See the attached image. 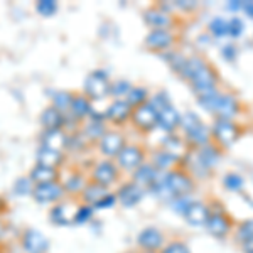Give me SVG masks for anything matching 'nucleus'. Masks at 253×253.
<instances>
[{"instance_id": "nucleus-42", "label": "nucleus", "mask_w": 253, "mask_h": 253, "mask_svg": "<svg viewBox=\"0 0 253 253\" xmlns=\"http://www.w3.org/2000/svg\"><path fill=\"white\" fill-rule=\"evenodd\" d=\"M193 201H196V199L193 198V194H189V196H179V198H174L172 201L167 203V205L170 206V210H174L175 213H179L182 216L187 208L193 205Z\"/></svg>"}, {"instance_id": "nucleus-22", "label": "nucleus", "mask_w": 253, "mask_h": 253, "mask_svg": "<svg viewBox=\"0 0 253 253\" xmlns=\"http://www.w3.org/2000/svg\"><path fill=\"white\" fill-rule=\"evenodd\" d=\"M179 125H181V113L172 103L159 112V128L164 130L166 133H175Z\"/></svg>"}, {"instance_id": "nucleus-32", "label": "nucleus", "mask_w": 253, "mask_h": 253, "mask_svg": "<svg viewBox=\"0 0 253 253\" xmlns=\"http://www.w3.org/2000/svg\"><path fill=\"white\" fill-rule=\"evenodd\" d=\"M63 186H64L66 194L81 196V193L84 191V187L88 186V181L81 172H73V174H69L66 177V181L63 182Z\"/></svg>"}, {"instance_id": "nucleus-10", "label": "nucleus", "mask_w": 253, "mask_h": 253, "mask_svg": "<svg viewBox=\"0 0 253 253\" xmlns=\"http://www.w3.org/2000/svg\"><path fill=\"white\" fill-rule=\"evenodd\" d=\"M166 243L167 236L157 226H145L137 235V245L140 248V252H162Z\"/></svg>"}, {"instance_id": "nucleus-39", "label": "nucleus", "mask_w": 253, "mask_h": 253, "mask_svg": "<svg viewBox=\"0 0 253 253\" xmlns=\"http://www.w3.org/2000/svg\"><path fill=\"white\" fill-rule=\"evenodd\" d=\"M223 186L231 193H240L245 187V179L236 172H228L223 175Z\"/></svg>"}, {"instance_id": "nucleus-18", "label": "nucleus", "mask_w": 253, "mask_h": 253, "mask_svg": "<svg viewBox=\"0 0 253 253\" xmlns=\"http://www.w3.org/2000/svg\"><path fill=\"white\" fill-rule=\"evenodd\" d=\"M132 112V105L126 100H112L107 108V120L115 125H124L125 122H130Z\"/></svg>"}, {"instance_id": "nucleus-37", "label": "nucleus", "mask_w": 253, "mask_h": 253, "mask_svg": "<svg viewBox=\"0 0 253 253\" xmlns=\"http://www.w3.org/2000/svg\"><path fill=\"white\" fill-rule=\"evenodd\" d=\"M133 84L126 80L112 81V84H110V98H113V100H125Z\"/></svg>"}, {"instance_id": "nucleus-24", "label": "nucleus", "mask_w": 253, "mask_h": 253, "mask_svg": "<svg viewBox=\"0 0 253 253\" xmlns=\"http://www.w3.org/2000/svg\"><path fill=\"white\" fill-rule=\"evenodd\" d=\"M161 147L162 149H166L170 156H174L175 159H177L179 164H181V161L186 157V154L189 152V149H191V147L187 145V142L184 140V137L177 135V133H169L167 138L164 140V144H162Z\"/></svg>"}, {"instance_id": "nucleus-9", "label": "nucleus", "mask_w": 253, "mask_h": 253, "mask_svg": "<svg viewBox=\"0 0 253 253\" xmlns=\"http://www.w3.org/2000/svg\"><path fill=\"white\" fill-rule=\"evenodd\" d=\"M120 177V169L112 159H101L91 169V181L110 189V186L117 184Z\"/></svg>"}, {"instance_id": "nucleus-47", "label": "nucleus", "mask_w": 253, "mask_h": 253, "mask_svg": "<svg viewBox=\"0 0 253 253\" xmlns=\"http://www.w3.org/2000/svg\"><path fill=\"white\" fill-rule=\"evenodd\" d=\"M118 205V201H117V194L115 193H108L107 196H105L101 201H98L95 206V211H100V210H112L113 206Z\"/></svg>"}, {"instance_id": "nucleus-7", "label": "nucleus", "mask_w": 253, "mask_h": 253, "mask_svg": "<svg viewBox=\"0 0 253 253\" xmlns=\"http://www.w3.org/2000/svg\"><path fill=\"white\" fill-rule=\"evenodd\" d=\"M147 161V152L137 144H126L115 159V164L122 172L133 174Z\"/></svg>"}, {"instance_id": "nucleus-5", "label": "nucleus", "mask_w": 253, "mask_h": 253, "mask_svg": "<svg viewBox=\"0 0 253 253\" xmlns=\"http://www.w3.org/2000/svg\"><path fill=\"white\" fill-rule=\"evenodd\" d=\"M211 133H213V144L218 145L219 149H230L238 142L242 135V128L233 120H221V118H214L211 124Z\"/></svg>"}, {"instance_id": "nucleus-19", "label": "nucleus", "mask_w": 253, "mask_h": 253, "mask_svg": "<svg viewBox=\"0 0 253 253\" xmlns=\"http://www.w3.org/2000/svg\"><path fill=\"white\" fill-rule=\"evenodd\" d=\"M76 210H78V206H73L71 203H58V205H54L51 208V211H49V221L56 224V226L73 224Z\"/></svg>"}, {"instance_id": "nucleus-28", "label": "nucleus", "mask_w": 253, "mask_h": 253, "mask_svg": "<svg viewBox=\"0 0 253 253\" xmlns=\"http://www.w3.org/2000/svg\"><path fill=\"white\" fill-rule=\"evenodd\" d=\"M29 177L34 184H47V182H56L59 179V169L56 167H47L36 164L31 169Z\"/></svg>"}, {"instance_id": "nucleus-20", "label": "nucleus", "mask_w": 253, "mask_h": 253, "mask_svg": "<svg viewBox=\"0 0 253 253\" xmlns=\"http://www.w3.org/2000/svg\"><path fill=\"white\" fill-rule=\"evenodd\" d=\"M69 133L66 130H44L41 133V145L47 147V149L58 150V152H64L68 150Z\"/></svg>"}, {"instance_id": "nucleus-14", "label": "nucleus", "mask_w": 253, "mask_h": 253, "mask_svg": "<svg viewBox=\"0 0 253 253\" xmlns=\"http://www.w3.org/2000/svg\"><path fill=\"white\" fill-rule=\"evenodd\" d=\"M64 194H66L64 186L59 181H56V182H47V184H36L32 198L39 205H54V203H59L64 198Z\"/></svg>"}, {"instance_id": "nucleus-4", "label": "nucleus", "mask_w": 253, "mask_h": 253, "mask_svg": "<svg viewBox=\"0 0 253 253\" xmlns=\"http://www.w3.org/2000/svg\"><path fill=\"white\" fill-rule=\"evenodd\" d=\"M210 206L211 214L205 226L208 235L216 240H223L226 236H230L231 231H233V219H231V216L226 213V210L221 206V203L213 201L210 203Z\"/></svg>"}, {"instance_id": "nucleus-23", "label": "nucleus", "mask_w": 253, "mask_h": 253, "mask_svg": "<svg viewBox=\"0 0 253 253\" xmlns=\"http://www.w3.org/2000/svg\"><path fill=\"white\" fill-rule=\"evenodd\" d=\"M159 174H161V170H157L149 161H145L144 164H142L135 172L132 174V181L140 187H144L147 193H149V189L154 186V182L157 181Z\"/></svg>"}, {"instance_id": "nucleus-41", "label": "nucleus", "mask_w": 253, "mask_h": 253, "mask_svg": "<svg viewBox=\"0 0 253 253\" xmlns=\"http://www.w3.org/2000/svg\"><path fill=\"white\" fill-rule=\"evenodd\" d=\"M93 214H95V208L89 205H80L78 210L75 213V219H73V224H86L93 219Z\"/></svg>"}, {"instance_id": "nucleus-12", "label": "nucleus", "mask_w": 253, "mask_h": 253, "mask_svg": "<svg viewBox=\"0 0 253 253\" xmlns=\"http://www.w3.org/2000/svg\"><path fill=\"white\" fill-rule=\"evenodd\" d=\"M125 145V135L118 130H108L96 144L98 152H100V156H103V159H117Z\"/></svg>"}, {"instance_id": "nucleus-50", "label": "nucleus", "mask_w": 253, "mask_h": 253, "mask_svg": "<svg viewBox=\"0 0 253 253\" xmlns=\"http://www.w3.org/2000/svg\"><path fill=\"white\" fill-rule=\"evenodd\" d=\"M228 10H231V12H242L243 9V0H231V2H228L226 5Z\"/></svg>"}, {"instance_id": "nucleus-53", "label": "nucleus", "mask_w": 253, "mask_h": 253, "mask_svg": "<svg viewBox=\"0 0 253 253\" xmlns=\"http://www.w3.org/2000/svg\"><path fill=\"white\" fill-rule=\"evenodd\" d=\"M140 253H162V252H140Z\"/></svg>"}, {"instance_id": "nucleus-51", "label": "nucleus", "mask_w": 253, "mask_h": 253, "mask_svg": "<svg viewBox=\"0 0 253 253\" xmlns=\"http://www.w3.org/2000/svg\"><path fill=\"white\" fill-rule=\"evenodd\" d=\"M242 12L248 15L250 19H253V0H243V9Z\"/></svg>"}, {"instance_id": "nucleus-45", "label": "nucleus", "mask_w": 253, "mask_h": 253, "mask_svg": "<svg viewBox=\"0 0 253 253\" xmlns=\"http://www.w3.org/2000/svg\"><path fill=\"white\" fill-rule=\"evenodd\" d=\"M162 253H191V248L182 240H169L162 248Z\"/></svg>"}, {"instance_id": "nucleus-40", "label": "nucleus", "mask_w": 253, "mask_h": 253, "mask_svg": "<svg viewBox=\"0 0 253 253\" xmlns=\"http://www.w3.org/2000/svg\"><path fill=\"white\" fill-rule=\"evenodd\" d=\"M34 187L36 184L31 181L29 175H26V177H19L17 181L14 182V194L15 196H32L34 193Z\"/></svg>"}, {"instance_id": "nucleus-34", "label": "nucleus", "mask_w": 253, "mask_h": 253, "mask_svg": "<svg viewBox=\"0 0 253 253\" xmlns=\"http://www.w3.org/2000/svg\"><path fill=\"white\" fill-rule=\"evenodd\" d=\"M125 100L132 105V108H137V107H140V105L149 103L150 91L145 86H132V89L128 91Z\"/></svg>"}, {"instance_id": "nucleus-30", "label": "nucleus", "mask_w": 253, "mask_h": 253, "mask_svg": "<svg viewBox=\"0 0 253 253\" xmlns=\"http://www.w3.org/2000/svg\"><path fill=\"white\" fill-rule=\"evenodd\" d=\"M36 161H38V164L41 166L59 169L64 162V152H58V150H52V149H47V147L39 145L38 152H36Z\"/></svg>"}, {"instance_id": "nucleus-16", "label": "nucleus", "mask_w": 253, "mask_h": 253, "mask_svg": "<svg viewBox=\"0 0 253 253\" xmlns=\"http://www.w3.org/2000/svg\"><path fill=\"white\" fill-rule=\"evenodd\" d=\"M144 20L145 24L150 27V31H157V29H167L172 31L174 27V17L172 14L166 12L164 9H161L159 5L149 7L144 12Z\"/></svg>"}, {"instance_id": "nucleus-48", "label": "nucleus", "mask_w": 253, "mask_h": 253, "mask_svg": "<svg viewBox=\"0 0 253 253\" xmlns=\"http://www.w3.org/2000/svg\"><path fill=\"white\" fill-rule=\"evenodd\" d=\"M221 58L224 61H228V63H233V61H236V58H238V47L231 42L224 44L221 47Z\"/></svg>"}, {"instance_id": "nucleus-11", "label": "nucleus", "mask_w": 253, "mask_h": 253, "mask_svg": "<svg viewBox=\"0 0 253 253\" xmlns=\"http://www.w3.org/2000/svg\"><path fill=\"white\" fill-rule=\"evenodd\" d=\"M175 41V32L174 31H167V29H157V31H150L145 36V47L152 52H159V54H164V52L170 51L174 47Z\"/></svg>"}, {"instance_id": "nucleus-35", "label": "nucleus", "mask_w": 253, "mask_h": 253, "mask_svg": "<svg viewBox=\"0 0 253 253\" xmlns=\"http://www.w3.org/2000/svg\"><path fill=\"white\" fill-rule=\"evenodd\" d=\"M201 124H203V120L199 118L198 113L186 112V113H181V125H179V130L182 132V137H186V135H189L194 128H198Z\"/></svg>"}, {"instance_id": "nucleus-46", "label": "nucleus", "mask_w": 253, "mask_h": 253, "mask_svg": "<svg viewBox=\"0 0 253 253\" xmlns=\"http://www.w3.org/2000/svg\"><path fill=\"white\" fill-rule=\"evenodd\" d=\"M245 32V22L240 17H231L230 19V38H240Z\"/></svg>"}, {"instance_id": "nucleus-17", "label": "nucleus", "mask_w": 253, "mask_h": 253, "mask_svg": "<svg viewBox=\"0 0 253 253\" xmlns=\"http://www.w3.org/2000/svg\"><path fill=\"white\" fill-rule=\"evenodd\" d=\"M20 243H22L24 253H47L49 250V240L34 228L24 231Z\"/></svg>"}, {"instance_id": "nucleus-36", "label": "nucleus", "mask_w": 253, "mask_h": 253, "mask_svg": "<svg viewBox=\"0 0 253 253\" xmlns=\"http://www.w3.org/2000/svg\"><path fill=\"white\" fill-rule=\"evenodd\" d=\"M208 32L214 38H226L230 36V19L214 17L208 24Z\"/></svg>"}, {"instance_id": "nucleus-3", "label": "nucleus", "mask_w": 253, "mask_h": 253, "mask_svg": "<svg viewBox=\"0 0 253 253\" xmlns=\"http://www.w3.org/2000/svg\"><path fill=\"white\" fill-rule=\"evenodd\" d=\"M196 101L203 110L211 113L214 118H221V120L235 122L236 117L242 113V103L238 101L236 95L230 91H221L219 88L206 93V95L196 96Z\"/></svg>"}, {"instance_id": "nucleus-31", "label": "nucleus", "mask_w": 253, "mask_h": 253, "mask_svg": "<svg viewBox=\"0 0 253 253\" xmlns=\"http://www.w3.org/2000/svg\"><path fill=\"white\" fill-rule=\"evenodd\" d=\"M110 193V189L108 187H105V186H100V184H96V182H93V181H89L88 182V186L84 187V191L81 193V201H83V205H89V206H95L98 201H101V199L105 198Z\"/></svg>"}, {"instance_id": "nucleus-27", "label": "nucleus", "mask_w": 253, "mask_h": 253, "mask_svg": "<svg viewBox=\"0 0 253 253\" xmlns=\"http://www.w3.org/2000/svg\"><path fill=\"white\" fill-rule=\"evenodd\" d=\"M107 120H96V118H88L86 124L81 126L80 132L83 133V137L86 138L88 142H100V138L108 132L107 128Z\"/></svg>"}, {"instance_id": "nucleus-1", "label": "nucleus", "mask_w": 253, "mask_h": 253, "mask_svg": "<svg viewBox=\"0 0 253 253\" xmlns=\"http://www.w3.org/2000/svg\"><path fill=\"white\" fill-rule=\"evenodd\" d=\"M196 181L186 172L184 169L177 167L169 172H161L154 186L149 189L150 194H154L157 199L166 203H170L174 198L179 196H189L194 193Z\"/></svg>"}, {"instance_id": "nucleus-43", "label": "nucleus", "mask_w": 253, "mask_h": 253, "mask_svg": "<svg viewBox=\"0 0 253 253\" xmlns=\"http://www.w3.org/2000/svg\"><path fill=\"white\" fill-rule=\"evenodd\" d=\"M36 12L42 17H52L58 12V2L54 0H39L36 3Z\"/></svg>"}, {"instance_id": "nucleus-44", "label": "nucleus", "mask_w": 253, "mask_h": 253, "mask_svg": "<svg viewBox=\"0 0 253 253\" xmlns=\"http://www.w3.org/2000/svg\"><path fill=\"white\" fill-rule=\"evenodd\" d=\"M149 103L152 105V107L156 108L157 113H159L162 108H166L167 105H170L172 101H170L169 93H167V91H157V93H154V95H150Z\"/></svg>"}, {"instance_id": "nucleus-29", "label": "nucleus", "mask_w": 253, "mask_h": 253, "mask_svg": "<svg viewBox=\"0 0 253 253\" xmlns=\"http://www.w3.org/2000/svg\"><path fill=\"white\" fill-rule=\"evenodd\" d=\"M69 115L76 118L78 122L84 120V118H89V115H91V100L84 93L75 95L73 96L71 108H69Z\"/></svg>"}, {"instance_id": "nucleus-54", "label": "nucleus", "mask_w": 253, "mask_h": 253, "mask_svg": "<svg viewBox=\"0 0 253 253\" xmlns=\"http://www.w3.org/2000/svg\"><path fill=\"white\" fill-rule=\"evenodd\" d=\"M126 253H132V252H126Z\"/></svg>"}, {"instance_id": "nucleus-6", "label": "nucleus", "mask_w": 253, "mask_h": 253, "mask_svg": "<svg viewBox=\"0 0 253 253\" xmlns=\"http://www.w3.org/2000/svg\"><path fill=\"white\" fill-rule=\"evenodd\" d=\"M110 84L112 81L108 78V73L105 69H95L84 80V95L91 101H103L110 98Z\"/></svg>"}, {"instance_id": "nucleus-2", "label": "nucleus", "mask_w": 253, "mask_h": 253, "mask_svg": "<svg viewBox=\"0 0 253 253\" xmlns=\"http://www.w3.org/2000/svg\"><path fill=\"white\" fill-rule=\"evenodd\" d=\"M179 76L182 80L189 81L196 96H201L213 91V89L218 88L219 83L216 69L203 56H189L186 59V64Z\"/></svg>"}, {"instance_id": "nucleus-33", "label": "nucleus", "mask_w": 253, "mask_h": 253, "mask_svg": "<svg viewBox=\"0 0 253 253\" xmlns=\"http://www.w3.org/2000/svg\"><path fill=\"white\" fill-rule=\"evenodd\" d=\"M73 93L71 91H66V89H61V91H54L52 93V107L58 108L61 113L68 115L69 113V108H71V103H73Z\"/></svg>"}, {"instance_id": "nucleus-38", "label": "nucleus", "mask_w": 253, "mask_h": 253, "mask_svg": "<svg viewBox=\"0 0 253 253\" xmlns=\"http://www.w3.org/2000/svg\"><path fill=\"white\" fill-rule=\"evenodd\" d=\"M235 240L238 243L248 242V240H253V218L243 219L242 223L236 224L235 228Z\"/></svg>"}, {"instance_id": "nucleus-26", "label": "nucleus", "mask_w": 253, "mask_h": 253, "mask_svg": "<svg viewBox=\"0 0 253 253\" xmlns=\"http://www.w3.org/2000/svg\"><path fill=\"white\" fill-rule=\"evenodd\" d=\"M64 120L66 115L61 113L58 108L51 107L44 108L41 113V125L44 126V130H63L64 128Z\"/></svg>"}, {"instance_id": "nucleus-52", "label": "nucleus", "mask_w": 253, "mask_h": 253, "mask_svg": "<svg viewBox=\"0 0 253 253\" xmlns=\"http://www.w3.org/2000/svg\"><path fill=\"white\" fill-rule=\"evenodd\" d=\"M240 248H242L243 253H253V240H248V242L240 243Z\"/></svg>"}, {"instance_id": "nucleus-25", "label": "nucleus", "mask_w": 253, "mask_h": 253, "mask_svg": "<svg viewBox=\"0 0 253 253\" xmlns=\"http://www.w3.org/2000/svg\"><path fill=\"white\" fill-rule=\"evenodd\" d=\"M196 150H198V156L201 159V162L205 164L208 170H211V172H213L216 167L219 166V162H221L223 152L218 145L213 144V142L205 147H201V149H196Z\"/></svg>"}, {"instance_id": "nucleus-49", "label": "nucleus", "mask_w": 253, "mask_h": 253, "mask_svg": "<svg viewBox=\"0 0 253 253\" xmlns=\"http://www.w3.org/2000/svg\"><path fill=\"white\" fill-rule=\"evenodd\" d=\"M172 5H174V9H179L182 12H191V10L198 9L199 3L194 2V0H175Z\"/></svg>"}, {"instance_id": "nucleus-21", "label": "nucleus", "mask_w": 253, "mask_h": 253, "mask_svg": "<svg viewBox=\"0 0 253 253\" xmlns=\"http://www.w3.org/2000/svg\"><path fill=\"white\" fill-rule=\"evenodd\" d=\"M149 162L156 167L161 172H169V170H174L179 167V161L174 156H170L166 149L162 147H156V149L150 152L149 156Z\"/></svg>"}, {"instance_id": "nucleus-15", "label": "nucleus", "mask_w": 253, "mask_h": 253, "mask_svg": "<svg viewBox=\"0 0 253 253\" xmlns=\"http://www.w3.org/2000/svg\"><path fill=\"white\" fill-rule=\"evenodd\" d=\"M210 214H211L210 203L201 201V199H196V201H193V205L184 211L182 218H184V221L189 224V226L205 228L208 219H210Z\"/></svg>"}, {"instance_id": "nucleus-13", "label": "nucleus", "mask_w": 253, "mask_h": 253, "mask_svg": "<svg viewBox=\"0 0 253 253\" xmlns=\"http://www.w3.org/2000/svg\"><path fill=\"white\" fill-rule=\"evenodd\" d=\"M117 201L118 205L122 208H135L137 205H140L142 199L145 198L147 191L144 187H140L138 184L130 179V181L124 182V184H120L117 191Z\"/></svg>"}, {"instance_id": "nucleus-8", "label": "nucleus", "mask_w": 253, "mask_h": 253, "mask_svg": "<svg viewBox=\"0 0 253 253\" xmlns=\"http://www.w3.org/2000/svg\"><path fill=\"white\" fill-rule=\"evenodd\" d=\"M132 125L142 133H150L159 126V113L157 110L150 103L140 105V107L133 108L132 118H130Z\"/></svg>"}]
</instances>
